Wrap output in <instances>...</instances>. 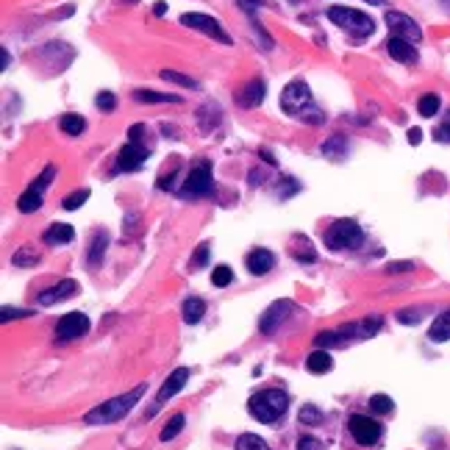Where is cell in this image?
I'll return each mask as SVG.
<instances>
[{
	"mask_svg": "<svg viewBox=\"0 0 450 450\" xmlns=\"http://www.w3.org/2000/svg\"><path fill=\"white\" fill-rule=\"evenodd\" d=\"M281 109H284L292 120H300V123H306V125H323V123H325V111L314 103L309 84L300 81V78L289 81V84L281 89Z\"/></svg>",
	"mask_w": 450,
	"mask_h": 450,
	"instance_id": "1",
	"label": "cell"
},
{
	"mask_svg": "<svg viewBox=\"0 0 450 450\" xmlns=\"http://www.w3.org/2000/svg\"><path fill=\"white\" fill-rule=\"evenodd\" d=\"M142 395H145V386H136V389H131V392H125L120 397H111V400L95 406L92 411H87L84 414V422L87 425H109V422H117V420H123L139 403Z\"/></svg>",
	"mask_w": 450,
	"mask_h": 450,
	"instance_id": "2",
	"label": "cell"
},
{
	"mask_svg": "<svg viewBox=\"0 0 450 450\" xmlns=\"http://www.w3.org/2000/svg\"><path fill=\"white\" fill-rule=\"evenodd\" d=\"M289 408V395L281 392V389H262L256 392L251 400H248V411L253 420L264 422V425H273L278 422Z\"/></svg>",
	"mask_w": 450,
	"mask_h": 450,
	"instance_id": "3",
	"label": "cell"
},
{
	"mask_svg": "<svg viewBox=\"0 0 450 450\" xmlns=\"http://www.w3.org/2000/svg\"><path fill=\"white\" fill-rule=\"evenodd\" d=\"M328 20L334 26H339L342 31L353 34L356 39H364V37H372L375 34V20L359 9H348V6H331L328 9Z\"/></svg>",
	"mask_w": 450,
	"mask_h": 450,
	"instance_id": "4",
	"label": "cell"
},
{
	"mask_svg": "<svg viewBox=\"0 0 450 450\" xmlns=\"http://www.w3.org/2000/svg\"><path fill=\"white\" fill-rule=\"evenodd\" d=\"M325 245L331 251H356L364 245V231H361V225L356 219H336L331 228L323 234Z\"/></svg>",
	"mask_w": 450,
	"mask_h": 450,
	"instance_id": "5",
	"label": "cell"
},
{
	"mask_svg": "<svg viewBox=\"0 0 450 450\" xmlns=\"http://www.w3.org/2000/svg\"><path fill=\"white\" fill-rule=\"evenodd\" d=\"M214 192V178H211V161L200 159L197 164H192V170L183 178V186L178 189V197L183 200H197V197H208Z\"/></svg>",
	"mask_w": 450,
	"mask_h": 450,
	"instance_id": "6",
	"label": "cell"
},
{
	"mask_svg": "<svg viewBox=\"0 0 450 450\" xmlns=\"http://www.w3.org/2000/svg\"><path fill=\"white\" fill-rule=\"evenodd\" d=\"M150 156V145L145 139H128L125 147L117 153L114 161V172H134L145 164V159Z\"/></svg>",
	"mask_w": 450,
	"mask_h": 450,
	"instance_id": "7",
	"label": "cell"
},
{
	"mask_svg": "<svg viewBox=\"0 0 450 450\" xmlns=\"http://www.w3.org/2000/svg\"><path fill=\"white\" fill-rule=\"evenodd\" d=\"M181 26H186V28H192V31H200V34H206V37L222 42V45H231V37L225 34V28L219 26L217 17L197 15V12H186V15H181Z\"/></svg>",
	"mask_w": 450,
	"mask_h": 450,
	"instance_id": "8",
	"label": "cell"
},
{
	"mask_svg": "<svg viewBox=\"0 0 450 450\" xmlns=\"http://www.w3.org/2000/svg\"><path fill=\"white\" fill-rule=\"evenodd\" d=\"M348 431L359 444H375L381 439V433H384V425L378 420H372L370 414H350Z\"/></svg>",
	"mask_w": 450,
	"mask_h": 450,
	"instance_id": "9",
	"label": "cell"
},
{
	"mask_svg": "<svg viewBox=\"0 0 450 450\" xmlns=\"http://www.w3.org/2000/svg\"><path fill=\"white\" fill-rule=\"evenodd\" d=\"M87 331H89V317L81 314V312H70V314H64V317L59 320V325H56V342L67 345V342L84 336Z\"/></svg>",
	"mask_w": 450,
	"mask_h": 450,
	"instance_id": "10",
	"label": "cell"
},
{
	"mask_svg": "<svg viewBox=\"0 0 450 450\" xmlns=\"http://www.w3.org/2000/svg\"><path fill=\"white\" fill-rule=\"evenodd\" d=\"M384 23L389 26V31H392V37H400V39H408V42H420L422 39V28L408 17V15H403V12H386V17H384Z\"/></svg>",
	"mask_w": 450,
	"mask_h": 450,
	"instance_id": "11",
	"label": "cell"
},
{
	"mask_svg": "<svg viewBox=\"0 0 450 450\" xmlns=\"http://www.w3.org/2000/svg\"><path fill=\"white\" fill-rule=\"evenodd\" d=\"M295 312V303L292 300H276L264 314H262V320H259V328H262V334H267V336H273L278 328H281V323L289 317Z\"/></svg>",
	"mask_w": 450,
	"mask_h": 450,
	"instance_id": "12",
	"label": "cell"
},
{
	"mask_svg": "<svg viewBox=\"0 0 450 450\" xmlns=\"http://www.w3.org/2000/svg\"><path fill=\"white\" fill-rule=\"evenodd\" d=\"M264 98H267V84L262 81V78H251L240 92H237V106H242V109H256V106H262L264 103Z\"/></svg>",
	"mask_w": 450,
	"mask_h": 450,
	"instance_id": "13",
	"label": "cell"
},
{
	"mask_svg": "<svg viewBox=\"0 0 450 450\" xmlns=\"http://www.w3.org/2000/svg\"><path fill=\"white\" fill-rule=\"evenodd\" d=\"M186 381H189V367H178V370H172V372L167 375V381L161 384L159 395H156V408L164 406L170 397H175V395L186 386Z\"/></svg>",
	"mask_w": 450,
	"mask_h": 450,
	"instance_id": "14",
	"label": "cell"
},
{
	"mask_svg": "<svg viewBox=\"0 0 450 450\" xmlns=\"http://www.w3.org/2000/svg\"><path fill=\"white\" fill-rule=\"evenodd\" d=\"M378 331H381V317H367V320H361V323H350V325H342V328H339L345 345L353 342V339H370V336H375Z\"/></svg>",
	"mask_w": 450,
	"mask_h": 450,
	"instance_id": "15",
	"label": "cell"
},
{
	"mask_svg": "<svg viewBox=\"0 0 450 450\" xmlns=\"http://www.w3.org/2000/svg\"><path fill=\"white\" fill-rule=\"evenodd\" d=\"M75 292H78V284H75L73 278H67V281H59V284L48 287L45 292H39V306H56V303H62V300L73 298Z\"/></svg>",
	"mask_w": 450,
	"mask_h": 450,
	"instance_id": "16",
	"label": "cell"
},
{
	"mask_svg": "<svg viewBox=\"0 0 450 450\" xmlns=\"http://www.w3.org/2000/svg\"><path fill=\"white\" fill-rule=\"evenodd\" d=\"M386 53H389L395 62H400V64H414V62H417V48H414V42L400 39V37H389Z\"/></svg>",
	"mask_w": 450,
	"mask_h": 450,
	"instance_id": "17",
	"label": "cell"
},
{
	"mask_svg": "<svg viewBox=\"0 0 450 450\" xmlns=\"http://www.w3.org/2000/svg\"><path fill=\"white\" fill-rule=\"evenodd\" d=\"M195 120H197V128H200L203 134H211V131L222 123V109H219L214 100H206V103L197 109Z\"/></svg>",
	"mask_w": 450,
	"mask_h": 450,
	"instance_id": "18",
	"label": "cell"
},
{
	"mask_svg": "<svg viewBox=\"0 0 450 450\" xmlns=\"http://www.w3.org/2000/svg\"><path fill=\"white\" fill-rule=\"evenodd\" d=\"M245 264H248V270H251L253 276H267V273L276 267V256H273L267 248H256V251H251V253L245 256Z\"/></svg>",
	"mask_w": 450,
	"mask_h": 450,
	"instance_id": "19",
	"label": "cell"
},
{
	"mask_svg": "<svg viewBox=\"0 0 450 450\" xmlns=\"http://www.w3.org/2000/svg\"><path fill=\"white\" fill-rule=\"evenodd\" d=\"M73 237H75L73 225H67V222H53L51 228L42 234V242H45V245H51V248H59V245L73 242Z\"/></svg>",
	"mask_w": 450,
	"mask_h": 450,
	"instance_id": "20",
	"label": "cell"
},
{
	"mask_svg": "<svg viewBox=\"0 0 450 450\" xmlns=\"http://www.w3.org/2000/svg\"><path fill=\"white\" fill-rule=\"evenodd\" d=\"M106 248H109V234L98 228V231L92 234V242H89V256H87L89 267H98V264L103 262V256H106Z\"/></svg>",
	"mask_w": 450,
	"mask_h": 450,
	"instance_id": "21",
	"label": "cell"
},
{
	"mask_svg": "<svg viewBox=\"0 0 450 450\" xmlns=\"http://www.w3.org/2000/svg\"><path fill=\"white\" fill-rule=\"evenodd\" d=\"M345 150H348L345 134H334V136H328V139L320 145V153H323L325 159H334V161H339V159L345 156Z\"/></svg>",
	"mask_w": 450,
	"mask_h": 450,
	"instance_id": "22",
	"label": "cell"
},
{
	"mask_svg": "<svg viewBox=\"0 0 450 450\" xmlns=\"http://www.w3.org/2000/svg\"><path fill=\"white\" fill-rule=\"evenodd\" d=\"M331 367H334V359H331L328 350H320V348H317V350L306 359V370L314 372V375H325V372H331Z\"/></svg>",
	"mask_w": 450,
	"mask_h": 450,
	"instance_id": "23",
	"label": "cell"
},
{
	"mask_svg": "<svg viewBox=\"0 0 450 450\" xmlns=\"http://www.w3.org/2000/svg\"><path fill=\"white\" fill-rule=\"evenodd\" d=\"M428 339L431 342H450V309L447 312H442L436 320H433V325H431V331H428Z\"/></svg>",
	"mask_w": 450,
	"mask_h": 450,
	"instance_id": "24",
	"label": "cell"
},
{
	"mask_svg": "<svg viewBox=\"0 0 450 450\" xmlns=\"http://www.w3.org/2000/svg\"><path fill=\"white\" fill-rule=\"evenodd\" d=\"M181 314H183V323H186V325H195V323L203 320V314H206V303H203L200 298H186L183 306H181Z\"/></svg>",
	"mask_w": 450,
	"mask_h": 450,
	"instance_id": "25",
	"label": "cell"
},
{
	"mask_svg": "<svg viewBox=\"0 0 450 450\" xmlns=\"http://www.w3.org/2000/svg\"><path fill=\"white\" fill-rule=\"evenodd\" d=\"M134 98L139 103H181L178 95H170V92H156V89H136Z\"/></svg>",
	"mask_w": 450,
	"mask_h": 450,
	"instance_id": "26",
	"label": "cell"
},
{
	"mask_svg": "<svg viewBox=\"0 0 450 450\" xmlns=\"http://www.w3.org/2000/svg\"><path fill=\"white\" fill-rule=\"evenodd\" d=\"M17 208L23 211V214H34V211H39L42 208V192H37V189H26L20 197H17Z\"/></svg>",
	"mask_w": 450,
	"mask_h": 450,
	"instance_id": "27",
	"label": "cell"
},
{
	"mask_svg": "<svg viewBox=\"0 0 450 450\" xmlns=\"http://www.w3.org/2000/svg\"><path fill=\"white\" fill-rule=\"evenodd\" d=\"M439 109H442V100H439V95H433V92H428V95H422V98L417 100V111H420L422 117H436Z\"/></svg>",
	"mask_w": 450,
	"mask_h": 450,
	"instance_id": "28",
	"label": "cell"
},
{
	"mask_svg": "<svg viewBox=\"0 0 450 450\" xmlns=\"http://www.w3.org/2000/svg\"><path fill=\"white\" fill-rule=\"evenodd\" d=\"M59 128H62L64 134H70V136H81V131L87 128V120H84L81 114H64V117L59 120Z\"/></svg>",
	"mask_w": 450,
	"mask_h": 450,
	"instance_id": "29",
	"label": "cell"
},
{
	"mask_svg": "<svg viewBox=\"0 0 450 450\" xmlns=\"http://www.w3.org/2000/svg\"><path fill=\"white\" fill-rule=\"evenodd\" d=\"M12 264H15V267H34V264H39V253H37V248H31V245L20 248V251L12 256Z\"/></svg>",
	"mask_w": 450,
	"mask_h": 450,
	"instance_id": "30",
	"label": "cell"
},
{
	"mask_svg": "<svg viewBox=\"0 0 450 450\" xmlns=\"http://www.w3.org/2000/svg\"><path fill=\"white\" fill-rule=\"evenodd\" d=\"M237 450H273L262 436H256V433H242V436H237V444H234Z\"/></svg>",
	"mask_w": 450,
	"mask_h": 450,
	"instance_id": "31",
	"label": "cell"
},
{
	"mask_svg": "<svg viewBox=\"0 0 450 450\" xmlns=\"http://www.w3.org/2000/svg\"><path fill=\"white\" fill-rule=\"evenodd\" d=\"M183 425H186V414H181V411H178V414H175V417H172V420H170V422L161 428V436H159V439H161V442L175 439V436L183 431Z\"/></svg>",
	"mask_w": 450,
	"mask_h": 450,
	"instance_id": "32",
	"label": "cell"
},
{
	"mask_svg": "<svg viewBox=\"0 0 450 450\" xmlns=\"http://www.w3.org/2000/svg\"><path fill=\"white\" fill-rule=\"evenodd\" d=\"M159 75H161L164 81H170V84L183 87V89H197V81H195V78H189V75H183V73H178V70H161Z\"/></svg>",
	"mask_w": 450,
	"mask_h": 450,
	"instance_id": "33",
	"label": "cell"
},
{
	"mask_svg": "<svg viewBox=\"0 0 450 450\" xmlns=\"http://www.w3.org/2000/svg\"><path fill=\"white\" fill-rule=\"evenodd\" d=\"M392 408H395V403H392L389 395H372L370 397V411L372 414H392Z\"/></svg>",
	"mask_w": 450,
	"mask_h": 450,
	"instance_id": "34",
	"label": "cell"
},
{
	"mask_svg": "<svg viewBox=\"0 0 450 450\" xmlns=\"http://www.w3.org/2000/svg\"><path fill=\"white\" fill-rule=\"evenodd\" d=\"M87 200H89V189H75L73 195H67V197L62 200V206H64L67 211H75V208H81Z\"/></svg>",
	"mask_w": 450,
	"mask_h": 450,
	"instance_id": "35",
	"label": "cell"
},
{
	"mask_svg": "<svg viewBox=\"0 0 450 450\" xmlns=\"http://www.w3.org/2000/svg\"><path fill=\"white\" fill-rule=\"evenodd\" d=\"M211 281H214V287H228V284L234 281L231 267H228V264H217L214 273H211Z\"/></svg>",
	"mask_w": 450,
	"mask_h": 450,
	"instance_id": "36",
	"label": "cell"
},
{
	"mask_svg": "<svg viewBox=\"0 0 450 450\" xmlns=\"http://www.w3.org/2000/svg\"><path fill=\"white\" fill-rule=\"evenodd\" d=\"M300 422H303V425H320V422H323V411H320L314 403H306V406L300 408Z\"/></svg>",
	"mask_w": 450,
	"mask_h": 450,
	"instance_id": "37",
	"label": "cell"
},
{
	"mask_svg": "<svg viewBox=\"0 0 450 450\" xmlns=\"http://www.w3.org/2000/svg\"><path fill=\"white\" fill-rule=\"evenodd\" d=\"M53 178H56V167H53V164H48V167L42 170V175H39L34 183H31V189H37V192H45V189L53 183Z\"/></svg>",
	"mask_w": 450,
	"mask_h": 450,
	"instance_id": "38",
	"label": "cell"
},
{
	"mask_svg": "<svg viewBox=\"0 0 450 450\" xmlns=\"http://www.w3.org/2000/svg\"><path fill=\"white\" fill-rule=\"evenodd\" d=\"M292 256L298 259V262H306V264H312V262H317V253L312 251V245L303 240V245H298V248H292Z\"/></svg>",
	"mask_w": 450,
	"mask_h": 450,
	"instance_id": "39",
	"label": "cell"
},
{
	"mask_svg": "<svg viewBox=\"0 0 450 450\" xmlns=\"http://www.w3.org/2000/svg\"><path fill=\"white\" fill-rule=\"evenodd\" d=\"M95 106H98L100 111H114V109H117V98H114V92H98Z\"/></svg>",
	"mask_w": 450,
	"mask_h": 450,
	"instance_id": "40",
	"label": "cell"
},
{
	"mask_svg": "<svg viewBox=\"0 0 450 450\" xmlns=\"http://www.w3.org/2000/svg\"><path fill=\"white\" fill-rule=\"evenodd\" d=\"M433 139L436 142H444V145H450V111L442 117V123L436 125V131H433Z\"/></svg>",
	"mask_w": 450,
	"mask_h": 450,
	"instance_id": "41",
	"label": "cell"
},
{
	"mask_svg": "<svg viewBox=\"0 0 450 450\" xmlns=\"http://www.w3.org/2000/svg\"><path fill=\"white\" fill-rule=\"evenodd\" d=\"M206 264H208V242L197 245V253L192 256V270H200V267H206Z\"/></svg>",
	"mask_w": 450,
	"mask_h": 450,
	"instance_id": "42",
	"label": "cell"
},
{
	"mask_svg": "<svg viewBox=\"0 0 450 450\" xmlns=\"http://www.w3.org/2000/svg\"><path fill=\"white\" fill-rule=\"evenodd\" d=\"M20 317H31L28 309H12V306H3V312H0V320L9 323V320H20Z\"/></svg>",
	"mask_w": 450,
	"mask_h": 450,
	"instance_id": "43",
	"label": "cell"
},
{
	"mask_svg": "<svg viewBox=\"0 0 450 450\" xmlns=\"http://www.w3.org/2000/svg\"><path fill=\"white\" fill-rule=\"evenodd\" d=\"M420 312L417 309H403V312H397V323H403V325H414V323H420Z\"/></svg>",
	"mask_w": 450,
	"mask_h": 450,
	"instance_id": "44",
	"label": "cell"
},
{
	"mask_svg": "<svg viewBox=\"0 0 450 450\" xmlns=\"http://www.w3.org/2000/svg\"><path fill=\"white\" fill-rule=\"evenodd\" d=\"M298 450H325V444L314 436H300L298 439Z\"/></svg>",
	"mask_w": 450,
	"mask_h": 450,
	"instance_id": "45",
	"label": "cell"
},
{
	"mask_svg": "<svg viewBox=\"0 0 450 450\" xmlns=\"http://www.w3.org/2000/svg\"><path fill=\"white\" fill-rule=\"evenodd\" d=\"M298 189H300V183H298L295 178H284V189L278 186V197L284 200V197H289V195H295Z\"/></svg>",
	"mask_w": 450,
	"mask_h": 450,
	"instance_id": "46",
	"label": "cell"
},
{
	"mask_svg": "<svg viewBox=\"0 0 450 450\" xmlns=\"http://www.w3.org/2000/svg\"><path fill=\"white\" fill-rule=\"evenodd\" d=\"M408 270H414L411 262H389L386 264V273H408Z\"/></svg>",
	"mask_w": 450,
	"mask_h": 450,
	"instance_id": "47",
	"label": "cell"
},
{
	"mask_svg": "<svg viewBox=\"0 0 450 450\" xmlns=\"http://www.w3.org/2000/svg\"><path fill=\"white\" fill-rule=\"evenodd\" d=\"M237 3H240V9H242V12H248V15L253 17V12L262 6V0H237Z\"/></svg>",
	"mask_w": 450,
	"mask_h": 450,
	"instance_id": "48",
	"label": "cell"
},
{
	"mask_svg": "<svg viewBox=\"0 0 450 450\" xmlns=\"http://www.w3.org/2000/svg\"><path fill=\"white\" fill-rule=\"evenodd\" d=\"M136 222H139V214H128L125 222H123V228L128 225V234H136V231H139V225H136Z\"/></svg>",
	"mask_w": 450,
	"mask_h": 450,
	"instance_id": "49",
	"label": "cell"
},
{
	"mask_svg": "<svg viewBox=\"0 0 450 450\" xmlns=\"http://www.w3.org/2000/svg\"><path fill=\"white\" fill-rule=\"evenodd\" d=\"M422 142V131L420 128H411L408 131V145H420Z\"/></svg>",
	"mask_w": 450,
	"mask_h": 450,
	"instance_id": "50",
	"label": "cell"
},
{
	"mask_svg": "<svg viewBox=\"0 0 450 450\" xmlns=\"http://www.w3.org/2000/svg\"><path fill=\"white\" fill-rule=\"evenodd\" d=\"M262 183H264V172L251 170V186H262Z\"/></svg>",
	"mask_w": 450,
	"mask_h": 450,
	"instance_id": "51",
	"label": "cell"
},
{
	"mask_svg": "<svg viewBox=\"0 0 450 450\" xmlns=\"http://www.w3.org/2000/svg\"><path fill=\"white\" fill-rule=\"evenodd\" d=\"M9 64H12V59H9L6 48H0V70H9Z\"/></svg>",
	"mask_w": 450,
	"mask_h": 450,
	"instance_id": "52",
	"label": "cell"
},
{
	"mask_svg": "<svg viewBox=\"0 0 450 450\" xmlns=\"http://www.w3.org/2000/svg\"><path fill=\"white\" fill-rule=\"evenodd\" d=\"M161 134H167L170 139H178V128H175V125H167V123H161Z\"/></svg>",
	"mask_w": 450,
	"mask_h": 450,
	"instance_id": "53",
	"label": "cell"
},
{
	"mask_svg": "<svg viewBox=\"0 0 450 450\" xmlns=\"http://www.w3.org/2000/svg\"><path fill=\"white\" fill-rule=\"evenodd\" d=\"M153 15H156V17L167 15V3H156V6H153Z\"/></svg>",
	"mask_w": 450,
	"mask_h": 450,
	"instance_id": "54",
	"label": "cell"
},
{
	"mask_svg": "<svg viewBox=\"0 0 450 450\" xmlns=\"http://www.w3.org/2000/svg\"><path fill=\"white\" fill-rule=\"evenodd\" d=\"M259 153H262V159H264L267 164H276V159H273V153H270V150H264V147H262Z\"/></svg>",
	"mask_w": 450,
	"mask_h": 450,
	"instance_id": "55",
	"label": "cell"
},
{
	"mask_svg": "<svg viewBox=\"0 0 450 450\" xmlns=\"http://www.w3.org/2000/svg\"><path fill=\"white\" fill-rule=\"evenodd\" d=\"M364 3H372V6H386V0H364Z\"/></svg>",
	"mask_w": 450,
	"mask_h": 450,
	"instance_id": "56",
	"label": "cell"
},
{
	"mask_svg": "<svg viewBox=\"0 0 450 450\" xmlns=\"http://www.w3.org/2000/svg\"><path fill=\"white\" fill-rule=\"evenodd\" d=\"M131 3H139V0H131Z\"/></svg>",
	"mask_w": 450,
	"mask_h": 450,
	"instance_id": "57",
	"label": "cell"
}]
</instances>
